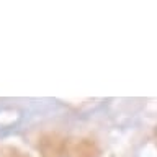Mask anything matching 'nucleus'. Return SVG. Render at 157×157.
Here are the masks:
<instances>
[]
</instances>
